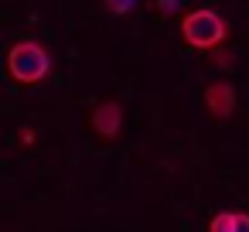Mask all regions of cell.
Instances as JSON below:
<instances>
[{
  "label": "cell",
  "instance_id": "cell-3",
  "mask_svg": "<svg viewBox=\"0 0 249 232\" xmlns=\"http://www.w3.org/2000/svg\"><path fill=\"white\" fill-rule=\"evenodd\" d=\"M92 126H96V133L99 137H116L120 133V126H123V106L120 103H99L96 109H92V120H89Z\"/></svg>",
  "mask_w": 249,
  "mask_h": 232
},
{
  "label": "cell",
  "instance_id": "cell-5",
  "mask_svg": "<svg viewBox=\"0 0 249 232\" xmlns=\"http://www.w3.org/2000/svg\"><path fill=\"white\" fill-rule=\"evenodd\" d=\"M208 229H212V232H235V229H246V232H249V215H232V212H225V215H215V218L208 222Z\"/></svg>",
  "mask_w": 249,
  "mask_h": 232
},
{
  "label": "cell",
  "instance_id": "cell-4",
  "mask_svg": "<svg viewBox=\"0 0 249 232\" xmlns=\"http://www.w3.org/2000/svg\"><path fill=\"white\" fill-rule=\"evenodd\" d=\"M205 106H208V113L218 116V120L232 116V109H235V92H232V86H229V82L208 86V89H205Z\"/></svg>",
  "mask_w": 249,
  "mask_h": 232
},
{
  "label": "cell",
  "instance_id": "cell-6",
  "mask_svg": "<svg viewBox=\"0 0 249 232\" xmlns=\"http://www.w3.org/2000/svg\"><path fill=\"white\" fill-rule=\"evenodd\" d=\"M130 4H133V0H106V7H109V11H116V14H126V11H130Z\"/></svg>",
  "mask_w": 249,
  "mask_h": 232
},
{
  "label": "cell",
  "instance_id": "cell-2",
  "mask_svg": "<svg viewBox=\"0 0 249 232\" xmlns=\"http://www.w3.org/2000/svg\"><path fill=\"white\" fill-rule=\"evenodd\" d=\"M7 69H11V75H14L18 82L35 86V82H41V79L48 75L52 55H48L38 41H18V45L7 52Z\"/></svg>",
  "mask_w": 249,
  "mask_h": 232
},
{
  "label": "cell",
  "instance_id": "cell-1",
  "mask_svg": "<svg viewBox=\"0 0 249 232\" xmlns=\"http://www.w3.org/2000/svg\"><path fill=\"white\" fill-rule=\"evenodd\" d=\"M229 35V24L225 18H218L215 11L201 7V11H191L181 18V38L191 45V48H201V52H212L225 41Z\"/></svg>",
  "mask_w": 249,
  "mask_h": 232
}]
</instances>
